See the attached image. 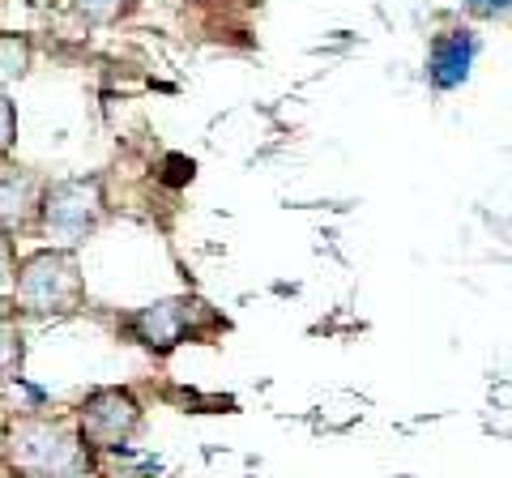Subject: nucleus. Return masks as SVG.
<instances>
[{
  "instance_id": "nucleus-5",
  "label": "nucleus",
  "mask_w": 512,
  "mask_h": 478,
  "mask_svg": "<svg viewBox=\"0 0 512 478\" xmlns=\"http://www.w3.org/2000/svg\"><path fill=\"white\" fill-rule=\"evenodd\" d=\"M141 414L146 410H141L133 389H124V385L94 389V393H86V402L77 406V436H82L90 453L124 449V444L137 436Z\"/></svg>"
},
{
  "instance_id": "nucleus-17",
  "label": "nucleus",
  "mask_w": 512,
  "mask_h": 478,
  "mask_svg": "<svg viewBox=\"0 0 512 478\" xmlns=\"http://www.w3.org/2000/svg\"><path fill=\"white\" fill-rule=\"evenodd\" d=\"M508 18H512V13H508Z\"/></svg>"
},
{
  "instance_id": "nucleus-7",
  "label": "nucleus",
  "mask_w": 512,
  "mask_h": 478,
  "mask_svg": "<svg viewBox=\"0 0 512 478\" xmlns=\"http://www.w3.org/2000/svg\"><path fill=\"white\" fill-rule=\"evenodd\" d=\"M43 188H47V180H39L35 171H26V167H0V231L18 235V231L39 227Z\"/></svg>"
},
{
  "instance_id": "nucleus-14",
  "label": "nucleus",
  "mask_w": 512,
  "mask_h": 478,
  "mask_svg": "<svg viewBox=\"0 0 512 478\" xmlns=\"http://www.w3.org/2000/svg\"><path fill=\"white\" fill-rule=\"evenodd\" d=\"M13 474H18V470H13V461L0 457V478H13Z\"/></svg>"
},
{
  "instance_id": "nucleus-1",
  "label": "nucleus",
  "mask_w": 512,
  "mask_h": 478,
  "mask_svg": "<svg viewBox=\"0 0 512 478\" xmlns=\"http://www.w3.org/2000/svg\"><path fill=\"white\" fill-rule=\"evenodd\" d=\"M86 308V274L77 248L47 244L26 252L13 282V312L22 316H73Z\"/></svg>"
},
{
  "instance_id": "nucleus-2",
  "label": "nucleus",
  "mask_w": 512,
  "mask_h": 478,
  "mask_svg": "<svg viewBox=\"0 0 512 478\" xmlns=\"http://www.w3.org/2000/svg\"><path fill=\"white\" fill-rule=\"evenodd\" d=\"M107 222V184L103 175H60L47 180L39 205V231L60 248H82Z\"/></svg>"
},
{
  "instance_id": "nucleus-8",
  "label": "nucleus",
  "mask_w": 512,
  "mask_h": 478,
  "mask_svg": "<svg viewBox=\"0 0 512 478\" xmlns=\"http://www.w3.org/2000/svg\"><path fill=\"white\" fill-rule=\"evenodd\" d=\"M30 65H35V43L18 30H0V86L22 82Z\"/></svg>"
},
{
  "instance_id": "nucleus-4",
  "label": "nucleus",
  "mask_w": 512,
  "mask_h": 478,
  "mask_svg": "<svg viewBox=\"0 0 512 478\" xmlns=\"http://www.w3.org/2000/svg\"><path fill=\"white\" fill-rule=\"evenodd\" d=\"M5 453L13 461L18 474L30 478H73L77 461H82L86 444L73 432L69 423L60 419H39V414H26L5 432Z\"/></svg>"
},
{
  "instance_id": "nucleus-6",
  "label": "nucleus",
  "mask_w": 512,
  "mask_h": 478,
  "mask_svg": "<svg viewBox=\"0 0 512 478\" xmlns=\"http://www.w3.org/2000/svg\"><path fill=\"white\" fill-rule=\"evenodd\" d=\"M483 52V43L470 26H448L440 30L436 39L427 47V82L436 90H457L470 82L474 73V60Z\"/></svg>"
},
{
  "instance_id": "nucleus-13",
  "label": "nucleus",
  "mask_w": 512,
  "mask_h": 478,
  "mask_svg": "<svg viewBox=\"0 0 512 478\" xmlns=\"http://www.w3.org/2000/svg\"><path fill=\"white\" fill-rule=\"evenodd\" d=\"M461 9L470 18H504V13H512V0H461Z\"/></svg>"
},
{
  "instance_id": "nucleus-15",
  "label": "nucleus",
  "mask_w": 512,
  "mask_h": 478,
  "mask_svg": "<svg viewBox=\"0 0 512 478\" xmlns=\"http://www.w3.org/2000/svg\"><path fill=\"white\" fill-rule=\"evenodd\" d=\"M30 5H52V0H30Z\"/></svg>"
},
{
  "instance_id": "nucleus-16",
  "label": "nucleus",
  "mask_w": 512,
  "mask_h": 478,
  "mask_svg": "<svg viewBox=\"0 0 512 478\" xmlns=\"http://www.w3.org/2000/svg\"><path fill=\"white\" fill-rule=\"evenodd\" d=\"M0 449H5V436H0Z\"/></svg>"
},
{
  "instance_id": "nucleus-12",
  "label": "nucleus",
  "mask_w": 512,
  "mask_h": 478,
  "mask_svg": "<svg viewBox=\"0 0 512 478\" xmlns=\"http://www.w3.org/2000/svg\"><path fill=\"white\" fill-rule=\"evenodd\" d=\"M13 146H18V103L0 86V158H9Z\"/></svg>"
},
{
  "instance_id": "nucleus-3",
  "label": "nucleus",
  "mask_w": 512,
  "mask_h": 478,
  "mask_svg": "<svg viewBox=\"0 0 512 478\" xmlns=\"http://www.w3.org/2000/svg\"><path fill=\"white\" fill-rule=\"evenodd\" d=\"M124 329L150 355H171L184 342H201L214 329H222V316L197 295H167V299H154V304L137 308L124 321Z\"/></svg>"
},
{
  "instance_id": "nucleus-9",
  "label": "nucleus",
  "mask_w": 512,
  "mask_h": 478,
  "mask_svg": "<svg viewBox=\"0 0 512 478\" xmlns=\"http://www.w3.org/2000/svg\"><path fill=\"white\" fill-rule=\"evenodd\" d=\"M26 363V333L13 312H0V380H18Z\"/></svg>"
},
{
  "instance_id": "nucleus-10",
  "label": "nucleus",
  "mask_w": 512,
  "mask_h": 478,
  "mask_svg": "<svg viewBox=\"0 0 512 478\" xmlns=\"http://www.w3.org/2000/svg\"><path fill=\"white\" fill-rule=\"evenodd\" d=\"M69 5H73L77 18L90 22V26H116L124 18H133L141 0H69Z\"/></svg>"
},
{
  "instance_id": "nucleus-11",
  "label": "nucleus",
  "mask_w": 512,
  "mask_h": 478,
  "mask_svg": "<svg viewBox=\"0 0 512 478\" xmlns=\"http://www.w3.org/2000/svg\"><path fill=\"white\" fill-rule=\"evenodd\" d=\"M13 282H18V244L0 231V308H13Z\"/></svg>"
}]
</instances>
